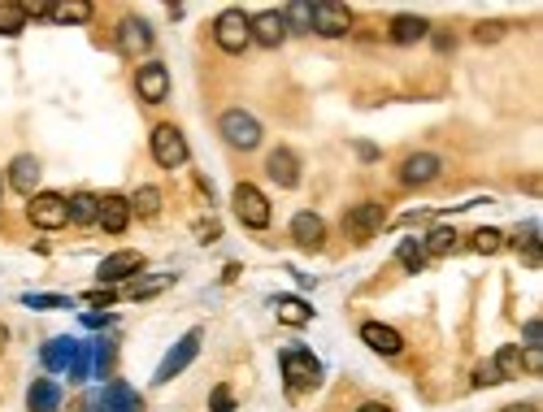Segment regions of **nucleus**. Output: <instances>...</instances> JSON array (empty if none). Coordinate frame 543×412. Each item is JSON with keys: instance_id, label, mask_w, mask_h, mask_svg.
Segmentation results:
<instances>
[{"instance_id": "nucleus-41", "label": "nucleus", "mask_w": 543, "mask_h": 412, "mask_svg": "<svg viewBox=\"0 0 543 412\" xmlns=\"http://www.w3.org/2000/svg\"><path fill=\"white\" fill-rule=\"evenodd\" d=\"M496 382H505V377H500V369H496V365H478V369H474V386H496Z\"/></svg>"}, {"instance_id": "nucleus-48", "label": "nucleus", "mask_w": 543, "mask_h": 412, "mask_svg": "<svg viewBox=\"0 0 543 412\" xmlns=\"http://www.w3.org/2000/svg\"><path fill=\"white\" fill-rule=\"evenodd\" d=\"M0 343H5V330H0Z\"/></svg>"}, {"instance_id": "nucleus-28", "label": "nucleus", "mask_w": 543, "mask_h": 412, "mask_svg": "<svg viewBox=\"0 0 543 412\" xmlns=\"http://www.w3.org/2000/svg\"><path fill=\"white\" fill-rule=\"evenodd\" d=\"M456 239H461V234H456L453 226H434V231L422 239V248H426V256H448V252H456Z\"/></svg>"}, {"instance_id": "nucleus-49", "label": "nucleus", "mask_w": 543, "mask_h": 412, "mask_svg": "<svg viewBox=\"0 0 543 412\" xmlns=\"http://www.w3.org/2000/svg\"><path fill=\"white\" fill-rule=\"evenodd\" d=\"M0 191H5V182H0Z\"/></svg>"}, {"instance_id": "nucleus-1", "label": "nucleus", "mask_w": 543, "mask_h": 412, "mask_svg": "<svg viewBox=\"0 0 543 412\" xmlns=\"http://www.w3.org/2000/svg\"><path fill=\"white\" fill-rule=\"evenodd\" d=\"M278 365H283V377H287V395L313 391L322 382V365H318V356L308 347H283Z\"/></svg>"}, {"instance_id": "nucleus-2", "label": "nucleus", "mask_w": 543, "mask_h": 412, "mask_svg": "<svg viewBox=\"0 0 543 412\" xmlns=\"http://www.w3.org/2000/svg\"><path fill=\"white\" fill-rule=\"evenodd\" d=\"M214 39H217V48H222V53L239 57L248 44H253V18H248L244 9H226V14H217Z\"/></svg>"}, {"instance_id": "nucleus-43", "label": "nucleus", "mask_w": 543, "mask_h": 412, "mask_svg": "<svg viewBox=\"0 0 543 412\" xmlns=\"http://www.w3.org/2000/svg\"><path fill=\"white\" fill-rule=\"evenodd\" d=\"M113 322H118L113 313H83V325H88V330H105V325H113Z\"/></svg>"}, {"instance_id": "nucleus-38", "label": "nucleus", "mask_w": 543, "mask_h": 412, "mask_svg": "<svg viewBox=\"0 0 543 412\" xmlns=\"http://www.w3.org/2000/svg\"><path fill=\"white\" fill-rule=\"evenodd\" d=\"M283 22H287V31L296 26V31H313V22H308V5H291L287 14H283Z\"/></svg>"}, {"instance_id": "nucleus-26", "label": "nucleus", "mask_w": 543, "mask_h": 412, "mask_svg": "<svg viewBox=\"0 0 543 412\" xmlns=\"http://www.w3.org/2000/svg\"><path fill=\"white\" fill-rule=\"evenodd\" d=\"M396 261L409 269V273H422L431 256H426V248H422V239H400V243H396Z\"/></svg>"}, {"instance_id": "nucleus-13", "label": "nucleus", "mask_w": 543, "mask_h": 412, "mask_svg": "<svg viewBox=\"0 0 543 412\" xmlns=\"http://www.w3.org/2000/svg\"><path fill=\"white\" fill-rule=\"evenodd\" d=\"M439 157L434 152H413V157H404V165H400V182L404 187H426V182L439 179Z\"/></svg>"}, {"instance_id": "nucleus-29", "label": "nucleus", "mask_w": 543, "mask_h": 412, "mask_svg": "<svg viewBox=\"0 0 543 412\" xmlns=\"http://www.w3.org/2000/svg\"><path fill=\"white\" fill-rule=\"evenodd\" d=\"M113 352H118V343L113 339L91 343V377H109V369H113Z\"/></svg>"}, {"instance_id": "nucleus-45", "label": "nucleus", "mask_w": 543, "mask_h": 412, "mask_svg": "<svg viewBox=\"0 0 543 412\" xmlns=\"http://www.w3.org/2000/svg\"><path fill=\"white\" fill-rule=\"evenodd\" d=\"M217 239V221H204V226H200V243H214Z\"/></svg>"}, {"instance_id": "nucleus-39", "label": "nucleus", "mask_w": 543, "mask_h": 412, "mask_svg": "<svg viewBox=\"0 0 543 412\" xmlns=\"http://www.w3.org/2000/svg\"><path fill=\"white\" fill-rule=\"evenodd\" d=\"M505 22H483V26H474V39L478 44H496V39H505Z\"/></svg>"}, {"instance_id": "nucleus-33", "label": "nucleus", "mask_w": 543, "mask_h": 412, "mask_svg": "<svg viewBox=\"0 0 543 412\" xmlns=\"http://www.w3.org/2000/svg\"><path fill=\"white\" fill-rule=\"evenodd\" d=\"M66 374H70L74 382H88L91 377V343H78V347H74V360Z\"/></svg>"}, {"instance_id": "nucleus-44", "label": "nucleus", "mask_w": 543, "mask_h": 412, "mask_svg": "<svg viewBox=\"0 0 543 412\" xmlns=\"http://www.w3.org/2000/svg\"><path fill=\"white\" fill-rule=\"evenodd\" d=\"M539 339H543V322H526V330H522V347H539Z\"/></svg>"}, {"instance_id": "nucleus-32", "label": "nucleus", "mask_w": 543, "mask_h": 412, "mask_svg": "<svg viewBox=\"0 0 543 412\" xmlns=\"http://www.w3.org/2000/svg\"><path fill=\"white\" fill-rule=\"evenodd\" d=\"M91 5H78V0H66V5H53L48 9V22H88Z\"/></svg>"}, {"instance_id": "nucleus-34", "label": "nucleus", "mask_w": 543, "mask_h": 412, "mask_svg": "<svg viewBox=\"0 0 543 412\" xmlns=\"http://www.w3.org/2000/svg\"><path fill=\"white\" fill-rule=\"evenodd\" d=\"M174 287V273H162V278H148V283H135L131 287V300H148V295H157V291Z\"/></svg>"}, {"instance_id": "nucleus-4", "label": "nucleus", "mask_w": 543, "mask_h": 412, "mask_svg": "<svg viewBox=\"0 0 543 412\" xmlns=\"http://www.w3.org/2000/svg\"><path fill=\"white\" fill-rule=\"evenodd\" d=\"M26 217H31L36 231H61V226L70 221V200L57 196V191H39V196H31V204H26Z\"/></svg>"}, {"instance_id": "nucleus-24", "label": "nucleus", "mask_w": 543, "mask_h": 412, "mask_svg": "<svg viewBox=\"0 0 543 412\" xmlns=\"http://www.w3.org/2000/svg\"><path fill=\"white\" fill-rule=\"evenodd\" d=\"M274 308H278V322H283V325H308V322H313V308H308L305 300L274 295Z\"/></svg>"}, {"instance_id": "nucleus-23", "label": "nucleus", "mask_w": 543, "mask_h": 412, "mask_svg": "<svg viewBox=\"0 0 543 412\" xmlns=\"http://www.w3.org/2000/svg\"><path fill=\"white\" fill-rule=\"evenodd\" d=\"M74 347H78L74 339H53V343H44V352H39L44 369H48V374H66V369H70V360H74Z\"/></svg>"}, {"instance_id": "nucleus-27", "label": "nucleus", "mask_w": 543, "mask_h": 412, "mask_svg": "<svg viewBox=\"0 0 543 412\" xmlns=\"http://www.w3.org/2000/svg\"><path fill=\"white\" fill-rule=\"evenodd\" d=\"M157 213H162V191H157V187H140V191L131 196V217H144V221H152Z\"/></svg>"}, {"instance_id": "nucleus-15", "label": "nucleus", "mask_w": 543, "mask_h": 412, "mask_svg": "<svg viewBox=\"0 0 543 412\" xmlns=\"http://www.w3.org/2000/svg\"><path fill=\"white\" fill-rule=\"evenodd\" d=\"M266 174H270L278 187H300V157L291 152V148H274L270 161H266Z\"/></svg>"}, {"instance_id": "nucleus-46", "label": "nucleus", "mask_w": 543, "mask_h": 412, "mask_svg": "<svg viewBox=\"0 0 543 412\" xmlns=\"http://www.w3.org/2000/svg\"><path fill=\"white\" fill-rule=\"evenodd\" d=\"M357 412H392V408H387V404H361Z\"/></svg>"}, {"instance_id": "nucleus-12", "label": "nucleus", "mask_w": 543, "mask_h": 412, "mask_svg": "<svg viewBox=\"0 0 543 412\" xmlns=\"http://www.w3.org/2000/svg\"><path fill=\"white\" fill-rule=\"evenodd\" d=\"M140 269H144V256H140V252H113V256H105V261H100L96 278H100V287H118V283L135 278Z\"/></svg>"}, {"instance_id": "nucleus-8", "label": "nucleus", "mask_w": 543, "mask_h": 412, "mask_svg": "<svg viewBox=\"0 0 543 412\" xmlns=\"http://www.w3.org/2000/svg\"><path fill=\"white\" fill-rule=\"evenodd\" d=\"M382 231V204L374 200H361V204H352L344 217V234L352 243H365V239H374Z\"/></svg>"}, {"instance_id": "nucleus-19", "label": "nucleus", "mask_w": 543, "mask_h": 412, "mask_svg": "<svg viewBox=\"0 0 543 412\" xmlns=\"http://www.w3.org/2000/svg\"><path fill=\"white\" fill-rule=\"evenodd\" d=\"M253 39L261 44V48H278V44L287 39V22H283V14L270 9V14L253 18Z\"/></svg>"}, {"instance_id": "nucleus-14", "label": "nucleus", "mask_w": 543, "mask_h": 412, "mask_svg": "<svg viewBox=\"0 0 543 412\" xmlns=\"http://www.w3.org/2000/svg\"><path fill=\"white\" fill-rule=\"evenodd\" d=\"M152 39L157 36H152V26H148L144 18H127L118 26V48L127 57H144L148 48H152Z\"/></svg>"}, {"instance_id": "nucleus-16", "label": "nucleus", "mask_w": 543, "mask_h": 412, "mask_svg": "<svg viewBox=\"0 0 543 412\" xmlns=\"http://www.w3.org/2000/svg\"><path fill=\"white\" fill-rule=\"evenodd\" d=\"M131 221V200L127 196H100V217H96V226L109 234H122Z\"/></svg>"}, {"instance_id": "nucleus-18", "label": "nucleus", "mask_w": 543, "mask_h": 412, "mask_svg": "<svg viewBox=\"0 0 543 412\" xmlns=\"http://www.w3.org/2000/svg\"><path fill=\"white\" fill-rule=\"evenodd\" d=\"M291 239H296V243H300V248H322V239H326V221L318 213H296L291 217Z\"/></svg>"}, {"instance_id": "nucleus-9", "label": "nucleus", "mask_w": 543, "mask_h": 412, "mask_svg": "<svg viewBox=\"0 0 543 412\" xmlns=\"http://www.w3.org/2000/svg\"><path fill=\"white\" fill-rule=\"evenodd\" d=\"M196 356H200V330H187V335H183V339L165 352V360L157 365V377H152V382L162 386V382H170V377H179Z\"/></svg>"}, {"instance_id": "nucleus-21", "label": "nucleus", "mask_w": 543, "mask_h": 412, "mask_svg": "<svg viewBox=\"0 0 543 412\" xmlns=\"http://www.w3.org/2000/svg\"><path fill=\"white\" fill-rule=\"evenodd\" d=\"M36 182H39V161L31 152H22V157L9 161V187H14V191H26V196H31Z\"/></svg>"}, {"instance_id": "nucleus-20", "label": "nucleus", "mask_w": 543, "mask_h": 412, "mask_svg": "<svg viewBox=\"0 0 543 412\" xmlns=\"http://www.w3.org/2000/svg\"><path fill=\"white\" fill-rule=\"evenodd\" d=\"M26 408L31 412H61V386L53 377H36L26 391Z\"/></svg>"}, {"instance_id": "nucleus-22", "label": "nucleus", "mask_w": 543, "mask_h": 412, "mask_svg": "<svg viewBox=\"0 0 543 412\" xmlns=\"http://www.w3.org/2000/svg\"><path fill=\"white\" fill-rule=\"evenodd\" d=\"M426 31H431V22L417 18V14H400V18H392V26H387V36L396 39V44H417V39H426Z\"/></svg>"}, {"instance_id": "nucleus-37", "label": "nucleus", "mask_w": 543, "mask_h": 412, "mask_svg": "<svg viewBox=\"0 0 543 412\" xmlns=\"http://www.w3.org/2000/svg\"><path fill=\"white\" fill-rule=\"evenodd\" d=\"M22 304L48 313V308H70V300H66V295H22Z\"/></svg>"}, {"instance_id": "nucleus-10", "label": "nucleus", "mask_w": 543, "mask_h": 412, "mask_svg": "<svg viewBox=\"0 0 543 412\" xmlns=\"http://www.w3.org/2000/svg\"><path fill=\"white\" fill-rule=\"evenodd\" d=\"M91 412H144V399L140 391H131L127 382H105V391L88 404Z\"/></svg>"}, {"instance_id": "nucleus-17", "label": "nucleus", "mask_w": 543, "mask_h": 412, "mask_svg": "<svg viewBox=\"0 0 543 412\" xmlns=\"http://www.w3.org/2000/svg\"><path fill=\"white\" fill-rule=\"evenodd\" d=\"M361 339L379 352V356H400L404 352V339H400V330H392V325L382 322H365L361 325Z\"/></svg>"}, {"instance_id": "nucleus-42", "label": "nucleus", "mask_w": 543, "mask_h": 412, "mask_svg": "<svg viewBox=\"0 0 543 412\" xmlns=\"http://www.w3.org/2000/svg\"><path fill=\"white\" fill-rule=\"evenodd\" d=\"M83 300H88L91 308H105V304H118V291H113V287H100V291H88Z\"/></svg>"}, {"instance_id": "nucleus-35", "label": "nucleus", "mask_w": 543, "mask_h": 412, "mask_svg": "<svg viewBox=\"0 0 543 412\" xmlns=\"http://www.w3.org/2000/svg\"><path fill=\"white\" fill-rule=\"evenodd\" d=\"M209 412H235V391L231 386H214L209 391Z\"/></svg>"}, {"instance_id": "nucleus-11", "label": "nucleus", "mask_w": 543, "mask_h": 412, "mask_svg": "<svg viewBox=\"0 0 543 412\" xmlns=\"http://www.w3.org/2000/svg\"><path fill=\"white\" fill-rule=\"evenodd\" d=\"M135 91H140V100H148V105H162L165 96H170V70H165L162 61H144L135 70Z\"/></svg>"}, {"instance_id": "nucleus-3", "label": "nucleus", "mask_w": 543, "mask_h": 412, "mask_svg": "<svg viewBox=\"0 0 543 412\" xmlns=\"http://www.w3.org/2000/svg\"><path fill=\"white\" fill-rule=\"evenodd\" d=\"M217 130H222V139L231 148H239V152H253L256 144H261V122H256L253 113H244V108H226L222 113V122H217Z\"/></svg>"}, {"instance_id": "nucleus-47", "label": "nucleus", "mask_w": 543, "mask_h": 412, "mask_svg": "<svg viewBox=\"0 0 543 412\" xmlns=\"http://www.w3.org/2000/svg\"><path fill=\"white\" fill-rule=\"evenodd\" d=\"M505 412H539L535 404H513V408H505Z\"/></svg>"}, {"instance_id": "nucleus-7", "label": "nucleus", "mask_w": 543, "mask_h": 412, "mask_svg": "<svg viewBox=\"0 0 543 412\" xmlns=\"http://www.w3.org/2000/svg\"><path fill=\"white\" fill-rule=\"evenodd\" d=\"M152 161L162 165V170L187 165V139H183L179 126H157L152 130Z\"/></svg>"}, {"instance_id": "nucleus-25", "label": "nucleus", "mask_w": 543, "mask_h": 412, "mask_svg": "<svg viewBox=\"0 0 543 412\" xmlns=\"http://www.w3.org/2000/svg\"><path fill=\"white\" fill-rule=\"evenodd\" d=\"M96 217H100V196H91V191L70 196V221L74 226H96Z\"/></svg>"}, {"instance_id": "nucleus-5", "label": "nucleus", "mask_w": 543, "mask_h": 412, "mask_svg": "<svg viewBox=\"0 0 543 412\" xmlns=\"http://www.w3.org/2000/svg\"><path fill=\"white\" fill-rule=\"evenodd\" d=\"M231 204H235V217L248 231H266L270 226V200H266V191H256L253 182H239Z\"/></svg>"}, {"instance_id": "nucleus-6", "label": "nucleus", "mask_w": 543, "mask_h": 412, "mask_svg": "<svg viewBox=\"0 0 543 412\" xmlns=\"http://www.w3.org/2000/svg\"><path fill=\"white\" fill-rule=\"evenodd\" d=\"M308 22H313V36L344 39L352 31V9L348 5H308Z\"/></svg>"}, {"instance_id": "nucleus-30", "label": "nucleus", "mask_w": 543, "mask_h": 412, "mask_svg": "<svg viewBox=\"0 0 543 412\" xmlns=\"http://www.w3.org/2000/svg\"><path fill=\"white\" fill-rule=\"evenodd\" d=\"M470 248L478 252V256H496V252H505V234L496 231V226H483V231H474Z\"/></svg>"}, {"instance_id": "nucleus-36", "label": "nucleus", "mask_w": 543, "mask_h": 412, "mask_svg": "<svg viewBox=\"0 0 543 412\" xmlns=\"http://www.w3.org/2000/svg\"><path fill=\"white\" fill-rule=\"evenodd\" d=\"M491 365L500 369V377H508L513 369H517V343H508V347H500L496 356H491Z\"/></svg>"}, {"instance_id": "nucleus-40", "label": "nucleus", "mask_w": 543, "mask_h": 412, "mask_svg": "<svg viewBox=\"0 0 543 412\" xmlns=\"http://www.w3.org/2000/svg\"><path fill=\"white\" fill-rule=\"evenodd\" d=\"M517 365H522L526 374H543V352L539 347H522V352H517Z\"/></svg>"}, {"instance_id": "nucleus-31", "label": "nucleus", "mask_w": 543, "mask_h": 412, "mask_svg": "<svg viewBox=\"0 0 543 412\" xmlns=\"http://www.w3.org/2000/svg\"><path fill=\"white\" fill-rule=\"evenodd\" d=\"M26 31V14H22V5H0V36L14 39Z\"/></svg>"}]
</instances>
